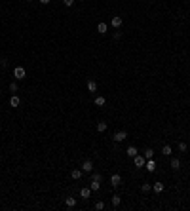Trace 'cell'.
I'll list each match as a JSON object with an SVG mask.
<instances>
[{
  "label": "cell",
  "mask_w": 190,
  "mask_h": 211,
  "mask_svg": "<svg viewBox=\"0 0 190 211\" xmlns=\"http://www.w3.org/2000/svg\"><path fill=\"white\" fill-rule=\"evenodd\" d=\"M13 78L15 80H25L27 78L25 69H23V67H15V69H13Z\"/></svg>",
  "instance_id": "cell-1"
},
{
  "label": "cell",
  "mask_w": 190,
  "mask_h": 211,
  "mask_svg": "<svg viewBox=\"0 0 190 211\" xmlns=\"http://www.w3.org/2000/svg\"><path fill=\"white\" fill-rule=\"evenodd\" d=\"M82 171H84V173H91V171H93V162H91V160H84V162H82Z\"/></svg>",
  "instance_id": "cell-2"
},
{
  "label": "cell",
  "mask_w": 190,
  "mask_h": 211,
  "mask_svg": "<svg viewBox=\"0 0 190 211\" xmlns=\"http://www.w3.org/2000/svg\"><path fill=\"white\" fill-rule=\"evenodd\" d=\"M133 164L137 165V167H145V164H147V158H145V156H141V154H137V156L133 158Z\"/></svg>",
  "instance_id": "cell-3"
},
{
  "label": "cell",
  "mask_w": 190,
  "mask_h": 211,
  "mask_svg": "<svg viewBox=\"0 0 190 211\" xmlns=\"http://www.w3.org/2000/svg\"><path fill=\"white\" fill-rule=\"evenodd\" d=\"M122 23H124V19H122L120 15H114V17L110 19V25L114 27V29H120V27H122Z\"/></svg>",
  "instance_id": "cell-4"
},
{
  "label": "cell",
  "mask_w": 190,
  "mask_h": 211,
  "mask_svg": "<svg viewBox=\"0 0 190 211\" xmlns=\"http://www.w3.org/2000/svg\"><path fill=\"white\" fill-rule=\"evenodd\" d=\"M126 137H127L126 131H116L112 139H114V143H122V141H126Z\"/></svg>",
  "instance_id": "cell-5"
},
{
  "label": "cell",
  "mask_w": 190,
  "mask_h": 211,
  "mask_svg": "<svg viewBox=\"0 0 190 211\" xmlns=\"http://www.w3.org/2000/svg\"><path fill=\"white\" fill-rule=\"evenodd\" d=\"M126 154L129 156V158H135V156L139 154V150H137V147H133V145H129V147L126 148Z\"/></svg>",
  "instance_id": "cell-6"
},
{
  "label": "cell",
  "mask_w": 190,
  "mask_h": 211,
  "mask_svg": "<svg viewBox=\"0 0 190 211\" xmlns=\"http://www.w3.org/2000/svg\"><path fill=\"white\" fill-rule=\"evenodd\" d=\"M145 167H147V171H156V162H154V158H150V160H147V164H145Z\"/></svg>",
  "instance_id": "cell-7"
},
{
  "label": "cell",
  "mask_w": 190,
  "mask_h": 211,
  "mask_svg": "<svg viewBox=\"0 0 190 211\" xmlns=\"http://www.w3.org/2000/svg\"><path fill=\"white\" fill-rule=\"evenodd\" d=\"M110 185H112V186H120V185H122V177H120L118 173H114V175L110 177Z\"/></svg>",
  "instance_id": "cell-8"
},
{
  "label": "cell",
  "mask_w": 190,
  "mask_h": 211,
  "mask_svg": "<svg viewBox=\"0 0 190 211\" xmlns=\"http://www.w3.org/2000/svg\"><path fill=\"white\" fill-rule=\"evenodd\" d=\"M65 206L69 207V209H72V207L76 206V198H72V196H67V198H65Z\"/></svg>",
  "instance_id": "cell-9"
},
{
  "label": "cell",
  "mask_w": 190,
  "mask_h": 211,
  "mask_svg": "<svg viewBox=\"0 0 190 211\" xmlns=\"http://www.w3.org/2000/svg\"><path fill=\"white\" fill-rule=\"evenodd\" d=\"M82 175H84V171H82V169H72V171H70V177H72L74 181L82 179Z\"/></svg>",
  "instance_id": "cell-10"
},
{
  "label": "cell",
  "mask_w": 190,
  "mask_h": 211,
  "mask_svg": "<svg viewBox=\"0 0 190 211\" xmlns=\"http://www.w3.org/2000/svg\"><path fill=\"white\" fill-rule=\"evenodd\" d=\"M10 105L13 107V109H17V107L21 105V99H19V95H11V99H10Z\"/></svg>",
  "instance_id": "cell-11"
},
{
  "label": "cell",
  "mask_w": 190,
  "mask_h": 211,
  "mask_svg": "<svg viewBox=\"0 0 190 211\" xmlns=\"http://www.w3.org/2000/svg\"><path fill=\"white\" fill-rule=\"evenodd\" d=\"M106 31H108V25L101 21L99 25H97V32H99V34H106Z\"/></svg>",
  "instance_id": "cell-12"
},
{
  "label": "cell",
  "mask_w": 190,
  "mask_h": 211,
  "mask_svg": "<svg viewBox=\"0 0 190 211\" xmlns=\"http://www.w3.org/2000/svg\"><path fill=\"white\" fill-rule=\"evenodd\" d=\"M171 169H173V171H179L181 169V160L179 158H171Z\"/></svg>",
  "instance_id": "cell-13"
},
{
  "label": "cell",
  "mask_w": 190,
  "mask_h": 211,
  "mask_svg": "<svg viewBox=\"0 0 190 211\" xmlns=\"http://www.w3.org/2000/svg\"><path fill=\"white\" fill-rule=\"evenodd\" d=\"M164 188H165V186H164V183H154V185H152V190L156 192V194L164 192Z\"/></svg>",
  "instance_id": "cell-14"
},
{
  "label": "cell",
  "mask_w": 190,
  "mask_h": 211,
  "mask_svg": "<svg viewBox=\"0 0 190 211\" xmlns=\"http://www.w3.org/2000/svg\"><path fill=\"white\" fill-rule=\"evenodd\" d=\"M80 196H82L84 200H88L91 196V188H80Z\"/></svg>",
  "instance_id": "cell-15"
},
{
  "label": "cell",
  "mask_w": 190,
  "mask_h": 211,
  "mask_svg": "<svg viewBox=\"0 0 190 211\" xmlns=\"http://www.w3.org/2000/svg\"><path fill=\"white\" fill-rule=\"evenodd\" d=\"M88 91H91V93L97 91V84H95V80H88Z\"/></svg>",
  "instance_id": "cell-16"
},
{
  "label": "cell",
  "mask_w": 190,
  "mask_h": 211,
  "mask_svg": "<svg viewBox=\"0 0 190 211\" xmlns=\"http://www.w3.org/2000/svg\"><path fill=\"white\" fill-rule=\"evenodd\" d=\"M171 152H173V150H171V145H164V147H162V154H164V156H171Z\"/></svg>",
  "instance_id": "cell-17"
},
{
  "label": "cell",
  "mask_w": 190,
  "mask_h": 211,
  "mask_svg": "<svg viewBox=\"0 0 190 211\" xmlns=\"http://www.w3.org/2000/svg\"><path fill=\"white\" fill-rule=\"evenodd\" d=\"M90 188H91V190H99V188H101V181H95V179H91V185H90Z\"/></svg>",
  "instance_id": "cell-18"
},
{
  "label": "cell",
  "mask_w": 190,
  "mask_h": 211,
  "mask_svg": "<svg viewBox=\"0 0 190 211\" xmlns=\"http://www.w3.org/2000/svg\"><path fill=\"white\" fill-rule=\"evenodd\" d=\"M105 103H106L105 97H101V95H99V97H95V105H97V107H105Z\"/></svg>",
  "instance_id": "cell-19"
},
{
  "label": "cell",
  "mask_w": 190,
  "mask_h": 211,
  "mask_svg": "<svg viewBox=\"0 0 190 211\" xmlns=\"http://www.w3.org/2000/svg\"><path fill=\"white\" fill-rule=\"evenodd\" d=\"M97 131L99 133L106 131V122H97Z\"/></svg>",
  "instance_id": "cell-20"
},
{
  "label": "cell",
  "mask_w": 190,
  "mask_h": 211,
  "mask_svg": "<svg viewBox=\"0 0 190 211\" xmlns=\"http://www.w3.org/2000/svg\"><path fill=\"white\" fill-rule=\"evenodd\" d=\"M120 204H122V198H120L118 194H114V196H112V206H114V207H118Z\"/></svg>",
  "instance_id": "cell-21"
},
{
  "label": "cell",
  "mask_w": 190,
  "mask_h": 211,
  "mask_svg": "<svg viewBox=\"0 0 190 211\" xmlns=\"http://www.w3.org/2000/svg\"><path fill=\"white\" fill-rule=\"evenodd\" d=\"M145 158H147V160L154 158V150H152V148H147V150H145Z\"/></svg>",
  "instance_id": "cell-22"
},
{
  "label": "cell",
  "mask_w": 190,
  "mask_h": 211,
  "mask_svg": "<svg viewBox=\"0 0 190 211\" xmlns=\"http://www.w3.org/2000/svg\"><path fill=\"white\" fill-rule=\"evenodd\" d=\"M141 190H142V192H150V190H152V185H148V183H142Z\"/></svg>",
  "instance_id": "cell-23"
},
{
  "label": "cell",
  "mask_w": 190,
  "mask_h": 211,
  "mask_svg": "<svg viewBox=\"0 0 190 211\" xmlns=\"http://www.w3.org/2000/svg\"><path fill=\"white\" fill-rule=\"evenodd\" d=\"M95 209L103 211V209H105V204H103V202H95Z\"/></svg>",
  "instance_id": "cell-24"
},
{
  "label": "cell",
  "mask_w": 190,
  "mask_h": 211,
  "mask_svg": "<svg viewBox=\"0 0 190 211\" xmlns=\"http://www.w3.org/2000/svg\"><path fill=\"white\" fill-rule=\"evenodd\" d=\"M179 150L181 152H186V143H179Z\"/></svg>",
  "instance_id": "cell-25"
},
{
  "label": "cell",
  "mask_w": 190,
  "mask_h": 211,
  "mask_svg": "<svg viewBox=\"0 0 190 211\" xmlns=\"http://www.w3.org/2000/svg\"><path fill=\"white\" fill-rule=\"evenodd\" d=\"M10 91H13V93L17 91V84H15V82H11V84H10Z\"/></svg>",
  "instance_id": "cell-26"
},
{
  "label": "cell",
  "mask_w": 190,
  "mask_h": 211,
  "mask_svg": "<svg viewBox=\"0 0 190 211\" xmlns=\"http://www.w3.org/2000/svg\"><path fill=\"white\" fill-rule=\"evenodd\" d=\"M63 4H65V6H67V8H70V6H72V4H74V0H63Z\"/></svg>",
  "instance_id": "cell-27"
},
{
  "label": "cell",
  "mask_w": 190,
  "mask_h": 211,
  "mask_svg": "<svg viewBox=\"0 0 190 211\" xmlns=\"http://www.w3.org/2000/svg\"><path fill=\"white\" fill-rule=\"evenodd\" d=\"M91 179H95V181H101L103 177H101V173H93V175H91Z\"/></svg>",
  "instance_id": "cell-28"
},
{
  "label": "cell",
  "mask_w": 190,
  "mask_h": 211,
  "mask_svg": "<svg viewBox=\"0 0 190 211\" xmlns=\"http://www.w3.org/2000/svg\"><path fill=\"white\" fill-rule=\"evenodd\" d=\"M0 67H4V69H6V67H8V59H2V61H0Z\"/></svg>",
  "instance_id": "cell-29"
},
{
  "label": "cell",
  "mask_w": 190,
  "mask_h": 211,
  "mask_svg": "<svg viewBox=\"0 0 190 211\" xmlns=\"http://www.w3.org/2000/svg\"><path fill=\"white\" fill-rule=\"evenodd\" d=\"M114 38H116V40H120V38H122V32L116 31V32H114Z\"/></svg>",
  "instance_id": "cell-30"
},
{
  "label": "cell",
  "mask_w": 190,
  "mask_h": 211,
  "mask_svg": "<svg viewBox=\"0 0 190 211\" xmlns=\"http://www.w3.org/2000/svg\"><path fill=\"white\" fill-rule=\"evenodd\" d=\"M38 2H40V4H44V6H48V4H50V0H38Z\"/></svg>",
  "instance_id": "cell-31"
},
{
  "label": "cell",
  "mask_w": 190,
  "mask_h": 211,
  "mask_svg": "<svg viewBox=\"0 0 190 211\" xmlns=\"http://www.w3.org/2000/svg\"><path fill=\"white\" fill-rule=\"evenodd\" d=\"M27 2H32V0H27Z\"/></svg>",
  "instance_id": "cell-32"
},
{
  "label": "cell",
  "mask_w": 190,
  "mask_h": 211,
  "mask_svg": "<svg viewBox=\"0 0 190 211\" xmlns=\"http://www.w3.org/2000/svg\"><path fill=\"white\" fill-rule=\"evenodd\" d=\"M0 95H2V90H0Z\"/></svg>",
  "instance_id": "cell-33"
},
{
  "label": "cell",
  "mask_w": 190,
  "mask_h": 211,
  "mask_svg": "<svg viewBox=\"0 0 190 211\" xmlns=\"http://www.w3.org/2000/svg\"><path fill=\"white\" fill-rule=\"evenodd\" d=\"M80 2H82V0H80Z\"/></svg>",
  "instance_id": "cell-34"
}]
</instances>
